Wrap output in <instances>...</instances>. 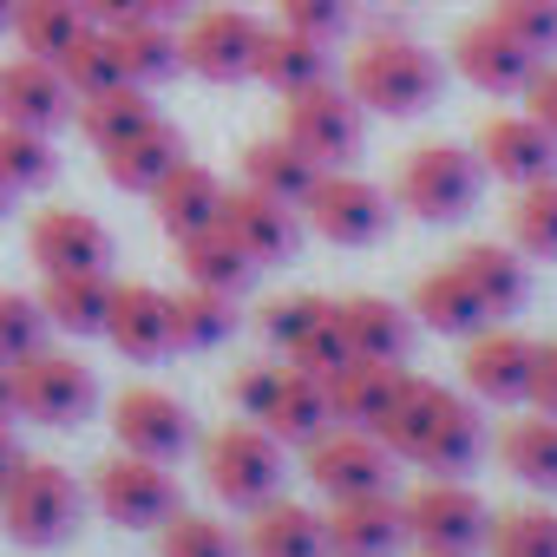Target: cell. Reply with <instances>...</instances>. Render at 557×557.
<instances>
[{
    "instance_id": "obj_35",
    "label": "cell",
    "mask_w": 557,
    "mask_h": 557,
    "mask_svg": "<svg viewBox=\"0 0 557 557\" xmlns=\"http://www.w3.org/2000/svg\"><path fill=\"white\" fill-rule=\"evenodd\" d=\"M413 322L433 329V335H479L485 329V309L459 283V269H433V275H420V283H413Z\"/></svg>"
},
{
    "instance_id": "obj_32",
    "label": "cell",
    "mask_w": 557,
    "mask_h": 557,
    "mask_svg": "<svg viewBox=\"0 0 557 557\" xmlns=\"http://www.w3.org/2000/svg\"><path fill=\"white\" fill-rule=\"evenodd\" d=\"M73 119H79L86 145H92V151H106V145L132 138L138 125H151L158 112H151V86L112 79V86H99V92H79V99H73Z\"/></svg>"
},
{
    "instance_id": "obj_44",
    "label": "cell",
    "mask_w": 557,
    "mask_h": 557,
    "mask_svg": "<svg viewBox=\"0 0 557 557\" xmlns=\"http://www.w3.org/2000/svg\"><path fill=\"white\" fill-rule=\"evenodd\" d=\"M485 21H498V27H505L524 53H537V60L557 53V0H492Z\"/></svg>"
},
{
    "instance_id": "obj_49",
    "label": "cell",
    "mask_w": 557,
    "mask_h": 557,
    "mask_svg": "<svg viewBox=\"0 0 557 557\" xmlns=\"http://www.w3.org/2000/svg\"><path fill=\"white\" fill-rule=\"evenodd\" d=\"M524 112L557 138V66H537V73H531V86H524Z\"/></svg>"
},
{
    "instance_id": "obj_15",
    "label": "cell",
    "mask_w": 557,
    "mask_h": 557,
    "mask_svg": "<svg viewBox=\"0 0 557 557\" xmlns=\"http://www.w3.org/2000/svg\"><path fill=\"white\" fill-rule=\"evenodd\" d=\"M453 66H459L466 86H479V92H492V99H511V92L531 86V73H537L544 60L524 53L498 21H472V27L453 34Z\"/></svg>"
},
{
    "instance_id": "obj_21",
    "label": "cell",
    "mask_w": 557,
    "mask_h": 557,
    "mask_svg": "<svg viewBox=\"0 0 557 557\" xmlns=\"http://www.w3.org/2000/svg\"><path fill=\"white\" fill-rule=\"evenodd\" d=\"M216 223H223V230L243 243V256H249L256 269L283 262V256L296 249V203L269 197V190H256V184H236V190H223V210H216Z\"/></svg>"
},
{
    "instance_id": "obj_11",
    "label": "cell",
    "mask_w": 557,
    "mask_h": 557,
    "mask_svg": "<svg viewBox=\"0 0 557 557\" xmlns=\"http://www.w3.org/2000/svg\"><path fill=\"white\" fill-rule=\"evenodd\" d=\"M262 335L269 348L283 355L289 368L329 381L342 361H348V342H342V302H322V296H283L262 309Z\"/></svg>"
},
{
    "instance_id": "obj_7",
    "label": "cell",
    "mask_w": 557,
    "mask_h": 557,
    "mask_svg": "<svg viewBox=\"0 0 557 557\" xmlns=\"http://www.w3.org/2000/svg\"><path fill=\"white\" fill-rule=\"evenodd\" d=\"M99 387H92V368L66 348H34L14 361V413L34 420V426H79L92 413Z\"/></svg>"
},
{
    "instance_id": "obj_5",
    "label": "cell",
    "mask_w": 557,
    "mask_h": 557,
    "mask_svg": "<svg viewBox=\"0 0 557 557\" xmlns=\"http://www.w3.org/2000/svg\"><path fill=\"white\" fill-rule=\"evenodd\" d=\"M79 524V479L53 459H21L0 485V531L14 544H60Z\"/></svg>"
},
{
    "instance_id": "obj_22",
    "label": "cell",
    "mask_w": 557,
    "mask_h": 557,
    "mask_svg": "<svg viewBox=\"0 0 557 557\" xmlns=\"http://www.w3.org/2000/svg\"><path fill=\"white\" fill-rule=\"evenodd\" d=\"M27 256L40 262V275H73V269H106L112 262V236L99 216L86 210H40L27 223Z\"/></svg>"
},
{
    "instance_id": "obj_12",
    "label": "cell",
    "mask_w": 557,
    "mask_h": 557,
    "mask_svg": "<svg viewBox=\"0 0 557 557\" xmlns=\"http://www.w3.org/2000/svg\"><path fill=\"white\" fill-rule=\"evenodd\" d=\"M256 40H262V27L243 8H190L177 27V60H184V73H197L210 86H236L256 66Z\"/></svg>"
},
{
    "instance_id": "obj_45",
    "label": "cell",
    "mask_w": 557,
    "mask_h": 557,
    "mask_svg": "<svg viewBox=\"0 0 557 557\" xmlns=\"http://www.w3.org/2000/svg\"><path fill=\"white\" fill-rule=\"evenodd\" d=\"M60 73H66L73 99H79V92H99V86H112V79H125V73H119V53H112V34H106V27H86V34L73 40V53L60 60Z\"/></svg>"
},
{
    "instance_id": "obj_54",
    "label": "cell",
    "mask_w": 557,
    "mask_h": 557,
    "mask_svg": "<svg viewBox=\"0 0 557 557\" xmlns=\"http://www.w3.org/2000/svg\"><path fill=\"white\" fill-rule=\"evenodd\" d=\"M14 14H21V0H0V34H14Z\"/></svg>"
},
{
    "instance_id": "obj_29",
    "label": "cell",
    "mask_w": 557,
    "mask_h": 557,
    "mask_svg": "<svg viewBox=\"0 0 557 557\" xmlns=\"http://www.w3.org/2000/svg\"><path fill=\"white\" fill-rule=\"evenodd\" d=\"M453 269H459V283L479 296L485 322H505V315L524 302V256H518L511 243H466V249L453 256Z\"/></svg>"
},
{
    "instance_id": "obj_51",
    "label": "cell",
    "mask_w": 557,
    "mask_h": 557,
    "mask_svg": "<svg viewBox=\"0 0 557 557\" xmlns=\"http://www.w3.org/2000/svg\"><path fill=\"white\" fill-rule=\"evenodd\" d=\"M138 8H145V21H171V27H177V21L190 14V0H138Z\"/></svg>"
},
{
    "instance_id": "obj_38",
    "label": "cell",
    "mask_w": 557,
    "mask_h": 557,
    "mask_svg": "<svg viewBox=\"0 0 557 557\" xmlns=\"http://www.w3.org/2000/svg\"><path fill=\"white\" fill-rule=\"evenodd\" d=\"M315 177H322V164L302 158L289 138H256V145L243 151V184H256V190H269V197H283V203H302Z\"/></svg>"
},
{
    "instance_id": "obj_25",
    "label": "cell",
    "mask_w": 557,
    "mask_h": 557,
    "mask_svg": "<svg viewBox=\"0 0 557 557\" xmlns=\"http://www.w3.org/2000/svg\"><path fill=\"white\" fill-rule=\"evenodd\" d=\"M223 177L216 171H203V164H171L158 184H151V216L171 230V236H190V230H210L216 223V210H223Z\"/></svg>"
},
{
    "instance_id": "obj_34",
    "label": "cell",
    "mask_w": 557,
    "mask_h": 557,
    "mask_svg": "<svg viewBox=\"0 0 557 557\" xmlns=\"http://www.w3.org/2000/svg\"><path fill=\"white\" fill-rule=\"evenodd\" d=\"M112 34V53H119V73L132 79V86H158V79H171L184 60H177V27L171 21H125V27H106Z\"/></svg>"
},
{
    "instance_id": "obj_39",
    "label": "cell",
    "mask_w": 557,
    "mask_h": 557,
    "mask_svg": "<svg viewBox=\"0 0 557 557\" xmlns=\"http://www.w3.org/2000/svg\"><path fill=\"white\" fill-rule=\"evenodd\" d=\"M505 230H511V249H518V256L557 262V177L518 184V197H511V210H505Z\"/></svg>"
},
{
    "instance_id": "obj_37",
    "label": "cell",
    "mask_w": 557,
    "mask_h": 557,
    "mask_svg": "<svg viewBox=\"0 0 557 557\" xmlns=\"http://www.w3.org/2000/svg\"><path fill=\"white\" fill-rule=\"evenodd\" d=\"M86 27H92V21H86L79 0H21V14H14V40H21V53L53 60V66L73 53V40H79Z\"/></svg>"
},
{
    "instance_id": "obj_31",
    "label": "cell",
    "mask_w": 557,
    "mask_h": 557,
    "mask_svg": "<svg viewBox=\"0 0 557 557\" xmlns=\"http://www.w3.org/2000/svg\"><path fill=\"white\" fill-rule=\"evenodd\" d=\"M106 309H112L106 269H73V275H47L40 283V315L60 335H106Z\"/></svg>"
},
{
    "instance_id": "obj_46",
    "label": "cell",
    "mask_w": 557,
    "mask_h": 557,
    "mask_svg": "<svg viewBox=\"0 0 557 557\" xmlns=\"http://www.w3.org/2000/svg\"><path fill=\"white\" fill-rule=\"evenodd\" d=\"M47 342V315H40V296H21V289H0V361H21Z\"/></svg>"
},
{
    "instance_id": "obj_30",
    "label": "cell",
    "mask_w": 557,
    "mask_h": 557,
    "mask_svg": "<svg viewBox=\"0 0 557 557\" xmlns=\"http://www.w3.org/2000/svg\"><path fill=\"white\" fill-rule=\"evenodd\" d=\"M99 164H106V177H112L119 190H145V197H151V184H158L171 164H184V132L164 125V119H151V125H138L132 138L106 145Z\"/></svg>"
},
{
    "instance_id": "obj_43",
    "label": "cell",
    "mask_w": 557,
    "mask_h": 557,
    "mask_svg": "<svg viewBox=\"0 0 557 557\" xmlns=\"http://www.w3.org/2000/svg\"><path fill=\"white\" fill-rule=\"evenodd\" d=\"M53 171H60L53 132H34V125H0V177H8L14 190H40Z\"/></svg>"
},
{
    "instance_id": "obj_10",
    "label": "cell",
    "mask_w": 557,
    "mask_h": 557,
    "mask_svg": "<svg viewBox=\"0 0 557 557\" xmlns=\"http://www.w3.org/2000/svg\"><path fill=\"white\" fill-rule=\"evenodd\" d=\"M92 505L125 531H151L177 511V479H171L164 459H145V453L119 446L112 459L92 466Z\"/></svg>"
},
{
    "instance_id": "obj_6",
    "label": "cell",
    "mask_w": 557,
    "mask_h": 557,
    "mask_svg": "<svg viewBox=\"0 0 557 557\" xmlns=\"http://www.w3.org/2000/svg\"><path fill=\"white\" fill-rule=\"evenodd\" d=\"M203 479L223 505H243L256 511L262 498H275V485H283V440L262 433L256 420L243 426H223L203 440Z\"/></svg>"
},
{
    "instance_id": "obj_9",
    "label": "cell",
    "mask_w": 557,
    "mask_h": 557,
    "mask_svg": "<svg viewBox=\"0 0 557 557\" xmlns=\"http://www.w3.org/2000/svg\"><path fill=\"white\" fill-rule=\"evenodd\" d=\"M283 138H289L302 158H315L322 171H342V164L361 151V106H355V92L335 86V79L289 92V99H283Z\"/></svg>"
},
{
    "instance_id": "obj_27",
    "label": "cell",
    "mask_w": 557,
    "mask_h": 557,
    "mask_svg": "<svg viewBox=\"0 0 557 557\" xmlns=\"http://www.w3.org/2000/svg\"><path fill=\"white\" fill-rule=\"evenodd\" d=\"M243 557H329L322 511H309V505H289V498H262V505L249 511Z\"/></svg>"
},
{
    "instance_id": "obj_26",
    "label": "cell",
    "mask_w": 557,
    "mask_h": 557,
    "mask_svg": "<svg viewBox=\"0 0 557 557\" xmlns=\"http://www.w3.org/2000/svg\"><path fill=\"white\" fill-rule=\"evenodd\" d=\"M249 79H262L269 92H283V99L302 92V86H322V79H329V40L296 34V27H262Z\"/></svg>"
},
{
    "instance_id": "obj_28",
    "label": "cell",
    "mask_w": 557,
    "mask_h": 557,
    "mask_svg": "<svg viewBox=\"0 0 557 557\" xmlns=\"http://www.w3.org/2000/svg\"><path fill=\"white\" fill-rule=\"evenodd\" d=\"M342 342H348V361H407L413 309H400L387 296H348L342 302Z\"/></svg>"
},
{
    "instance_id": "obj_41",
    "label": "cell",
    "mask_w": 557,
    "mask_h": 557,
    "mask_svg": "<svg viewBox=\"0 0 557 557\" xmlns=\"http://www.w3.org/2000/svg\"><path fill=\"white\" fill-rule=\"evenodd\" d=\"M485 550H492V557H557V511H544V505L492 511Z\"/></svg>"
},
{
    "instance_id": "obj_19",
    "label": "cell",
    "mask_w": 557,
    "mask_h": 557,
    "mask_svg": "<svg viewBox=\"0 0 557 557\" xmlns=\"http://www.w3.org/2000/svg\"><path fill=\"white\" fill-rule=\"evenodd\" d=\"M322 537H329V557H387V550L407 537L400 498H394V492L329 498V511H322Z\"/></svg>"
},
{
    "instance_id": "obj_18",
    "label": "cell",
    "mask_w": 557,
    "mask_h": 557,
    "mask_svg": "<svg viewBox=\"0 0 557 557\" xmlns=\"http://www.w3.org/2000/svg\"><path fill=\"white\" fill-rule=\"evenodd\" d=\"M531 355H537V342H524V335L485 322L479 335H466V361H459L466 394H472V400H492V407L524 400V387H531Z\"/></svg>"
},
{
    "instance_id": "obj_50",
    "label": "cell",
    "mask_w": 557,
    "mask_h": 557,
    "mask_svg": "<svg viewBox=\"0 0 557 557\" xmlns=\"http://www.w3.org/2000/svg\"><path fill=\"white\" fill-rule=\"evenodd\" d=\"M79 8H86V21H92V27H125V21H138V14H145L138 0H79Z\"/></svg>"
},
{
    "instance_id": "obj_2",
    "label": "cell",
    "mask_w": 557,
    "mask_h": 557,
    "mask_svg": "<svg viewBox=\"0 0 557 557\" xmlns=\"http://www.w3.org/2000/svg\"><path fill=\"white\" fill-rule=\"evenodd\" d=\"M440 60L407 40V34H368L355 53H348V92L361 112H381V119H413L440 99Z\"/></svg>"
},
{
    "instance_id": "obj_47",
    "label": "cell",
    "mask_w": 557,
    "mask_h": 557,
    "mask_svg": "<svg viewBox=\"0 0 557 557\" xmlns=\"http://www.w3.org/2000/svg\"><path fill=\"white\" fill-rule=\"evenodd\" d=\"M275 8H283V27L315 34V40H335L355 21V0H275Z\"/></svg>"
},
{
    "instance_id": "obj_33",
    "label": "cell",
    "mask_w": 557,
    "mask_h": 557,
    "mask_svg": "<svg viewBox=\"0 0 557 557\" xmlns=\"http://www.w3.org/2000/svg\"><path fill=\"white\" fill-rule=\"evenodd\" d=\"M177 269H184V283H197V289H223V296H236L249 275H256V262L243 256V243H236L223 223L177 236Z\"/></svg>"
},
{
    "instance_id": "obj_24",
    "label": "cell",
    "mask_w": 557,
    "mask_h": 557,
    "mask_svg": "<svg viewBox=\"0 0 557 557\" xmlns=\"http://www.w3.org/2000/svg\"><path fill=\"white\" fill-rule=\"evenodd\" d=\"M400 387H407L400 361H342L329 374V413H335V426L381 433L387 413H394V400H400Z\"/></svg>"
},
{
    "instance_id": "obj_36",
    "label": "cell",
    "mask_w": 557,
    "mask_h": 557,
    "mask_svg": "<svg viewBox=\"0 0 557 557\" xmlns=\"http://www.w3.org/2000/svg\"><path fill=\"white\" fill-rule=\"evenodd\" d=\"M498 459L518 485L531 492H557V420L550 413H531V420H511L498 433Z\"/></svg>"
},
{
    "instance_id": "obj_53",
    "label": "cell",
    "mask_w": 557,
    "mask_h": 557,
    "mask_svg": "<svg viewBox=\"0 0 557 557\" xmlns=\"http://www.w3.org/2000/svg\"><path fill=\"white\" fill-rule=\"evenodd\" d=\"M8 420H14V368L0 361V426H8Z\"/></svg>"
},
{
    "instance_id": "obj_17",
    "label": "cell",
    "mask_w": 557,
    "mask_h": 557,
    "mask_svg": "<svg viewBox=\"0 0 557 557\" xmlns=\"http://www.w3.org/2000/svg\"><path fill=\"white\" fill-rule=\"evenodd\" d=\"M479 164L492 177H505L511 190L518 184H537V177H557V138L531 119V112H498L479 125Z\"/></svg>"
},
{
    "instance_id": "obj_42",
    "label": "cell",
    "mask_w": 557,
    "mask_h": 557,
    "mask_svg": "<svg viewBox=\"0 0 557 557\" xmlns=\"http://www.w3.org/2000/svg\"><path fill=\"white\" fill-rule=\"evenodd\" d=\"M158 557H243V537L230 524H216L210 511H171L158 524Z\"/></svg>"
},
{
    "instance_id": "obj_8",
    "label": "cell",
    "mask_w": 557,
    "mask_h": 557,
    "mask_svg": "<svg viewBox=\"0 0 557 557\" xmlns=\"http://www.w3.org/2000/svg\"><path fill=\"white\" fill-rule=\"evenodd\" d=\"M296 210L309 216L315 236H329V243H342V249H361V243L387 236V223H394V190H381L374 177H355V171L342 164V171H322Z\"/></svg>"
},
{
    "instance_id": "obj_4",
    "label": "cell",
    "mask_w": 557,
    "mask_h": 557,
    "mask_svg": "<svg viewBox=\"0 0 557 557\" xmlns=\"http://www.w3.org/2000/svg\"><path fill=\"white\" fill-rule=\"evenodd\" d=\"M485 164L466 145H413L394 171V210L420 216V223H453L479 203Z\"/></svg>"
},
{
    "instance_id": "obj_40",
    "label": "cell",
    "mask_w": 557,
    "mask_h": 557,
    "mask_svg": "<svg viewBox=\"0 0 557 557\" xmlns=\"http://www.w3.org/2000/svg\"><path fill=\"white\" fill-rule=\"evenodd\" d=\"M171 329H177V348H216L236 335V296L184 283V296H171Z\"/></svg>"
},
{
    "instance_id": "obj_14",
    "label": "cell",
    "mask_w": 557,
    "mask_h": 557,
    "mask_svg": "<svg viewBox=\"0 0 557 557\" xmlns=\"http://www.w3.org/2000/svg\"><path fill=\"white\" fill-rule=\"evenodd\" d=\"M309 479L329 498H355V492H387L394 485V446L368 426H329L309 446Z\"/></svg>"
},
{
    "instance_id": "obj_55",
    "label": "cell",
    "mask_w": 557,
    "mask_h": 557,
    "mask_svg": "<svg viewBox=\"0 0 557 557\" xmlns=\"http://www.w3.org/2000/svg\"><path fill=\"white\" fill-rule=\"evenodd\" d=\"M8 197H14V184H8V177H0V210H8Z\"/></svg>"
},
{
    "instance_id": "obj_13",
    "label": "cell",
    "mask_w": 557,
    "mask_h": 557,
    "mask_svg": "<svg viewBox=\"0 0 557 557\" xmlns=\"http://www.w3.org/2000/svg\"><path fill=\"white\" fill-rule=\"evenodd\" d=\"M400 518H407V537H420V550H479L485 544V498L459 479H426L400 498Z\"/></svg>"
},
{
    "instance_id": "obj_56",
    "label": "cell",
    "mask_w": 557,
    "mask_h": 557,
    "mask_svg": "<svg viewBox=\"0 0 557 557\" xmlns=\"http://www.w3.org/2000/svg\"><path fill=\"white\" fill-rule=\"evenodd\" d=\"M420 557H459V550H420Z\"/></svg>"
},
{
    "instance_id": "obj_3",
    "label": "cell",
    "mask_w": 557,
    "mask_h": 557,
    "mask_svg": "<svg viewBox=\"0 0 557 557\" xmlns=\"http://www.w3.org/2000/svg\"><path fill=\"white\" fill-rule=\"evenodd\" d=\"M236 407L243 420H256L262 433H275L283 446H315L335 413H329V381L289 368V361H249L236 374Z\"/></svg>"
},
{
    "instance_id": "obj_23",
    "label": "cell",
    "mask_w": 557,
    "mask_h": 557,
    "mask_svg": "<svg viewBox=\"0 0 557 557\" xmlns=\"http://www.w3.org/2000/svg\"><path fill=\"white\" fill-rule=\"evenodd\" d=\"M106 342H112L125 361H158V355H171V348H177L171 296H164V289H151V283H112Z\"/></svg>"
},
{
    "instance_id": "obj_52",
    "label": "cell",
    "mask_w": 557,
    "mask_h": 557,
    "mask_svg": "<svg viewBox=\"0 0 557 557\" xmlns=\"http://www.w3.org/2000/svg\"><path fill=\"white\" fill-rule=\"evenodd\" d=\"M21 459H27V453H21V440H14L8 426H0V485L14 479V466H21Z\"/></svg>"
},
{
    "instance_id": "obj_16",
    "label": "cell",
    "mask_w": 557,
    "mask_h": 557,
    "mask_svg": "<svg viewBox=\"0 0 557 557\" xmlns=\"http://www.w3.org/2000/svg\"><path fill=\"white\" fill-rule=\"evenodd\" d=\"M112 433L125 453H145V459H177L190 446V407L164 387H125L112 400Z\"/></svg>"
},
{
    "instance_id": "obj_48",
    "label": "cell",
    "mask_w": 557,
    "mask_h": 557,
    "mask_svg": "<svg viewBox=\"0 0 557 557\" xmlns=\"http://www.w3.org/2000/svg\"><path fill=\"white\" fill-rule=\"evenodd\" d=\"M524 400H531L537 413H550V420H557V342H537V355H531V387H524Z\"/></svg>"
},
{
    "instance_id": "obj_20",
    "label": "cell",
    "mask_w": 557,
    "mask_h": 557,
    "mask_svg": "<svg viewBox=\"0 0 557 557\" xmlns=\"http://www.w3.org/2000/svg\"><path fill=\"white\" fill-rule=\"evenodd\" d=\"M73 119V86L53 60H8L0 66V125H34V132H60Z\"/></svg>"
},
{
    "instance_id": "obj_1",
    "label": "cell",
    "mask_w": 557,
    "mask_h": 557,
    "mask_svg": "<svg viewBox=\"0 0 557 557\" xmlns=\"http://www.w3.org/2000/svg\"><path fill=\"white\" fill-rule=\"evenodd\" d=\"M381 440L394 446V459H407V466H420L433 479H453L485 453V426H479L472 400L440 387V381H420V374H407Z\"/></svg>"
}]
</instances>
